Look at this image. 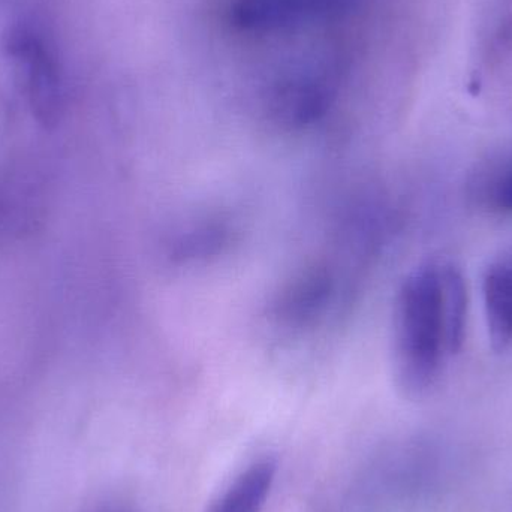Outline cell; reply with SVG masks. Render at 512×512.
I'll return each instance as SVG.
<instances>
[{"mask_svg": "<svg viewBox=\"0 0 512 512\" xmlns=\"http://www.w3.org/2000/svg\"><path fill=\"white\" fill-rule=\"evenodd\" d=\"M441 279L448 352L456 354L462 348L465 339L468 291L462 273L454 265H441Z\"/></svg>", "mask_w": 512, "mask_h": 512, "instance_id": "7", "label": "cell"}, {"mask_svg": "<svg viewBox=\"0 0 512 512\" xmlns=\"http://www.w3.org/2000/svg\"><path fill=\"white\" fill-rule=\"evenodd\" d=\"M469 188L480 206L492 212L512 213V152L478 165Z\"/></svg>", "mask_w": 512, "mask_h": 512, "instance_id": "6", "label": "cell"}, {"mask_svg": "<svg viewBox=\"0 0 512 512\" xmlns=\"http://www.w3.org/2000/svg\"><path fill=\"white\" fill-rule=\"evenodd\" d=\"M484 312L493 349L498 352L512 343V254L501 256L484 271Z\"/></svg>", "mask_w": 512, "mask_h": 512, "instance_id": "4", "label": "cell"}, {"mask_svg": "<svg viewBox=\"0 0 512 512\" xmlns=\"http://www.w3.org/2000/svg\"><path fill=\"white\" fill-rule=\"evenodd\" d=\"M276 472V462L270 457L255 460L218 493L206 512H261Z\"/></svg>", "mask_w": 512, "mask_h": 512, "instance_id": "5", "label": "cell"}, {"mask_svg": "<svg viewBox=\"0 0 512 512\" xmlns=\"http://www.w3.org/2000/svg\"><path fill=\"white\" fill-rule=\"evenodd\" d=\"M447 352L441 265H423L406 277L397 297L396 367L402 390L411 396L429 391Z\"/></svg>", "mask_w": 512, "mask_h": 512, "instance_id": "1", "label": "cell"}, {"mask_svg": "<svg viewBox=\"0 0 512 512\" xmlns=\"http://www.w3.org/2000/svg\"><path fill=\"white\" fill-rule=\"evenodd\" d=\"M6 56L20 72L33 116L44 126L59 122L65 87L56 51L41 30L29 23L9 27L3 39Z\"/></svg>", "mask_w": 512, "mask_h": 512, "instance_id": "2", "label": "cell"}, {"mask_svg": "<svg viewBox=\"0 0 512 512\" xmlns=\"http://www.w3.org/2000/svg\"><path fill=\"white\" fill-rule=\"evenodd\" d=\"M107 512H117V511H107Z\"/></svg>", "mask_w": 512, "mask_h": 512, "instance_id": "8", "label": "cell"}, {"mask_svg": "<svg viewBox=\"0 0 512 512\" xmlns=\"http://www.w3.org/2000/svg\"><path fill=\"white\" fill-rule=\"evenodd\" d=\"M358 0H231L230 21L245 32L292 29L313 20L342 17Z\"/></svg>", "mask_w": 512, "mask_h": 512, "instance_id": "3", "label": "cell"}]
</instances>
